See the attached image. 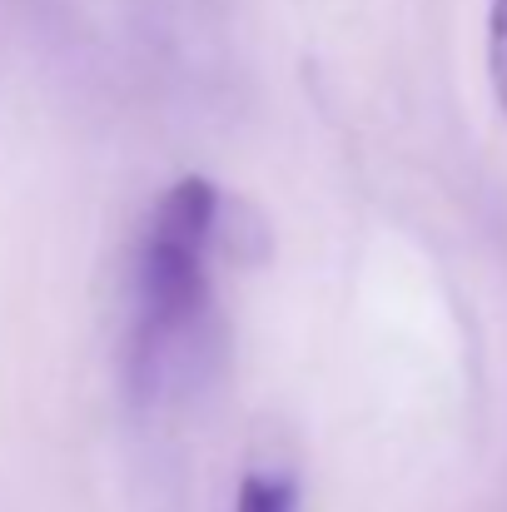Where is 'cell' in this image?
Returning <instances> with one entry per match:
<instances>
[{
	"mask_svg": "<svg viewBox=\"0 0 507 512\" xmlns=\"http://www.w3.org/2000/svg\"><path fill=\"white\" fill-rule=\"evenodd\" d=\"M234 512H299V483L289 473H244Z\"/></svg>",
	"mask_w": 507,
	"mask_h": 512,
	"instance_id": "cell-2",
	"label": "cell"
},
{
	"mask_svg": "<svg viewBox=\"0 0 507 512\" xmlns=\"http://www.w3.org/2000/svg\"><path fill=\"white\" fill-rule=\"evenodd\" d=\"M488 80L507 120V0H488Z\"/></svg>",
	"mask_w": 507,
	"mask_h": 512,
	"instance_id": "cell-3",
	"label": "cell"
},
{
	"mask_svg": "<svg viewBox=\"0 0 507 512\" xmlns=\"http://www.w3.org/2000/svg\"><path fill=\"white\" fill-rule=\"evenodd\" d=\"M219 219V189L204 174H184L160 199L135 264V353L160 363L209 309V239Z\"/></svg>",
	"mask_w": 507,
	"mask_h": 512,
	"instance_id": "cell-1",
	"label": "cell"
}]
</instances>
